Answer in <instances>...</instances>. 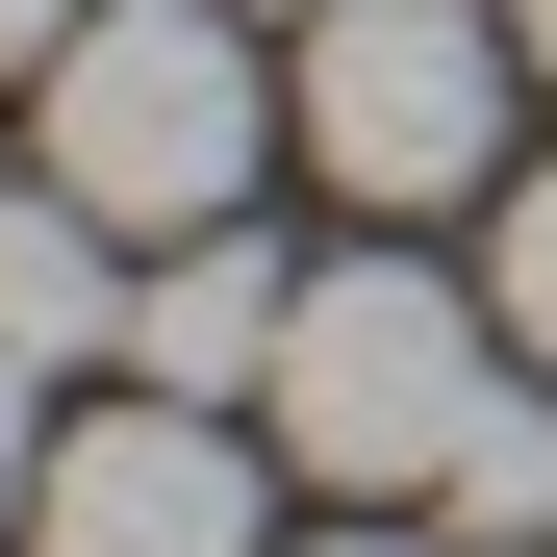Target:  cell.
Returning a JSON list of instances; mask_svg holds the SVG:
<instances>
[{
    "label": "cell",
    "mask_w": 557,
    "mask_h": 557,
    "mask_svg": "<svg viewBox=\"0 0 557 557\" xmlns=\"http://www.w3.org/2000/svg\"><path fill=\"white\" fill-rule=\"evenodd\" d=\"M482 305H507V355H532V381H557V152L507 177V228H482Z\"/></svg>",
    "instance_id": "ba28073f"
},
{
    "label": "cell",
    "mask_w": 557,
    "mask_h": 557,
    "mask_svg": "<svg viewBox=\"0 0 557 557\" xmlns=\"http://www.w3.org/2000/svg\"><path fill=\"white\" fill-rule=\"evenodd\" d=\"M431 507L482 532V557H557V381H482V431L431 456Z\"/></svg>",
    "instance_id": "52a82bcc"
},
{
    "label": "cell",
    "mask_w": 557,
    "mask_h": 557,
    "mask_svg": "<svg viewBox=\"0 0 557 557\" xmlns=\"http://www.w3.org/2000/svg\"><path fill=\"white\" fill-rule=\"evenodd\" d=\"M76 26H102V0H0V76H51V51H76Z\"/></svg>",
    "instance_id": "30bf717a"
},
{
    "label": "cell",
    "mask_w": 557,
    "mask_h": 557,
    "mask_svg": "<svg viewBox=\"0 0 557 557\" xmlns=\"http://www.w3.org/2000/svg\"><path fill=\"white\" fill-rule=\"evenodd\" d=\"M507 26H532V76H557V0H507Z\"/></svg>",
    "instance_id": "7c38bea8"
},
{
    "label": "cell",
    "mask_w": 557,
    "mask_h": 557,
    "mask_svg": "<svg viewBox=\"0 0 557 557\" xmlns=\"http://www.w3.org/2000/svg\"><path fill=\"white\" fill-rule=\"evenodd\" d=\"M51 177L102 203L127 253H177V228H253V152H278V76H253V26L228 0H102L51 76Z\"/></svg>",
    "instance_id": "6da1fadb"
},
{
    "label": "cell",
    "mask_w": 557,
    "mask_h": 557,
    "mask_svg": "<svg viewBox=\"0 0 557 557\" xmlns=\"http://www.w3.org/2000/svg\"><path fill=\"white\" fill-rule=\"evenodd\" d=\"M26 557H253V456L228 406H102V431H51V482H26Z\"/></svg>",
    "instance_id": "277c9868"
},
{
    "label": "cell",
    "mask_w": 557,
    "mask_h": 557,
    "mask_svg": "<svg viewBox=\"0 0 557 557\" xmlns=\"http://www.w3.org/2000/svg\"><path fill=\"white\" fill-rule=\"evenodd\" d=\"M507 76H532L507 0H330V26H305V177L456 203V177L507 152Z\"/></svg>",
    "instance_id": "3957f363"
},
{
    "label": "cell",
    "mask_w": 557,
    "mask_h": 557,
    "mask_svg": "<svg viewBox=\"0 0 557 557\" xmlns=\"http://www.w3.org/2000/svg\"><path fill=\"white\" fill-rule=\"evenodd\" d=\"M26 482H51V406H26V355H0V557H26Z\"/></svg>",
    "instance_id": "9c48e42d"
},
{
    "label": "cell",
    "mask_w": 557,
    "mask_h": 557,
    "mask_svg": "<svg viewBox=\"0 0 557 557\" xmlns=\"http://www.w3.org/2000/svg\"><path fill=\"white\" fill-rule=\"evenodd\" d=\"M305 557H431V532H305Z\"/></svg>",
    "instance_id": "8fae6325"
},
{
    "label": "cell",
    "mask_w": 557,
    "mask_h": 557,
    "mask_svg": "<svg viewBox=\"0 0 557 557\" xmlns=\"http://www.w3.org/2000/svg\"><path fill=\"white\" fill-rule=\"evenodd\" d=\"M278 330H305V278H278L253 228H177V253L127 278V381H177V406H253Z\"/></svg>",
    "instance_id": "5b68a950"
},
{
    "label": "cell",
    "mask_w": 557,
    "mask_h": 557,
    "mask_svg": "<svg viewBox=\"0 0 557 557\" xmlns=\"http://www.w3.org/2000/svg\"><path fill=\"white\" fill-rule=\"evenodd\" d=\"M127 228L76 203V177H0V355H26V381H76V355H127Z\"/></svg>",
    "instance_id": "8992f818"
},
{
    "label": "cell",
    "mask_w": 557,
    "mask_h": 557,
    "mask_svg": "<svg viewBox=\"0 0 557 557\" xmlns=\"http://www.w3.org/2000/svg\"><path fill=\"white\" fill-rule=\"evenodd\" d=\"M482 330H507V305H456L431 253H330L253 406H278V456H305V482H431V456L482 431Z\"/></svg>",
    "instance_id": "7a4b0ae2"
},
{
    "label": "cell",
    "mask_w": 557,
    "mask_h": 557,
    "mask_svg": "<svg viewBox=\"0 0 557 557\" xmlns=\"http://www.w3.org/2000/svg\"><path fill=\"white\" fill-rule=\"evenodd\" d=\"M278 26H330V0H278Z\"/></svg>",
    "instance_id": "4fadbf2b"
}]
</instances>
